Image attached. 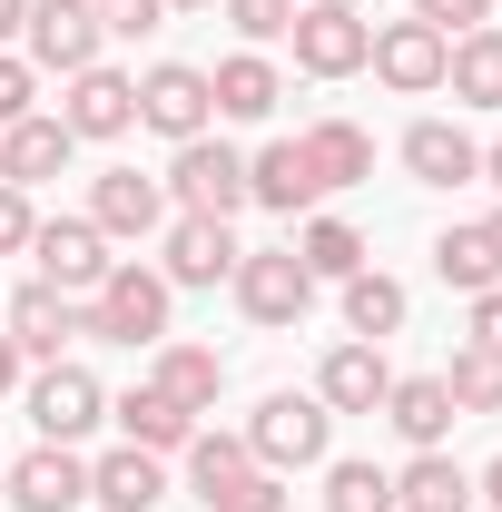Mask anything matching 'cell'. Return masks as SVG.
I'll use <instances>...</instances> for the list:
<instances>
[{"instance_id": "obj_45", "label": "cell", "mask_w": 502, "mask_h": 512, "mask_svg": "<svg viewBox=\"0 0 502 512\" xmlns=\"http://www.w3.org/2000/svg\"><path fill=\"white\" fill-rule=\"evenodd\" d=\"M168 10H217V0H168Z\"/></svg>"}, {"instance_id": "obj_11", "label": "cell", "mask_w": 502, "mask_h": 512, "mask_svg": "<svg viewBox=\"0 0 502 512\" xmlns=\"http://www.w3.org/2000/svg\"><path fill=\"white\" fill-rule=\"evenodd\" d=\"M384 394H394L384 345H365V335L325 345V365H315V404H325V414H384Z\"/></svg>"}, {"instance_id": "obj_4", "label": "cell", "mask_w": 502, "mask_h": 512, "mask_svg": "<svg viewBox=\"0 0 502 512\" xmlns=\"http://www.w3.org/2000/svg\"><path fill=\"white\" fill-rule=\"evenodd\" d=\"M227 286H237V316H247V325H276V335L306 325V306H315V276H306V256H296V247H247Z\"/></svg>"}, {"instance_id": "obj_34", "label": "cell", "mask_w": 502, "mask_h": 512, "mask_svg": "<svg viewBox=\"0 0 502 512\" xmlns=\"http://www.w3.org/2000/svg\"><path fill=\"white\" fill-rule=\"evenodd\" d=\"M207 512H286V483L266 473V463H247L237 483H217V493H197Z\"/></svg>"}, {"instance_id": "obj_6", "label": "cell", "mask_w": 502, "mask_h": 512, "mask_svg": "<svg viewBox=\"0 0 502 512\" xmlns=\"http://www.w3.org/2000/svg\"><path fill=\"white\" fill-rule=\"evenodd\" d=\"M138 128H158L168 148L207 138V128H217V99H207V69H188V60H158L148 79H138Z\"/></svg>"}, {"instance_id": "obj_47", "label": "cell", "mask_w": 502, "mask_h": 512, "mask_svg": "<svg viewBox=\"0 0 502 512\" xmlns=\"http://www.w3.org/2000/svg\"><path fill=\"white\" fill-rule=\"evenodd\" d=\"M325 10H365V0H325Z\"/></svg>"}, {"instance_id": "obj_25", "label": "cell", "mask_w": 502, "mask_h": 512, "mask_svg": "<svg viewBox=\"0 0 502 512\" xmlns=\"http://www.w3.org/2000/svg\"><path fill=\"white\" fill-rule=\"evenodd\" d=\"M109 414H119V434L138 453H188V434H197V414H188V404H168L158 384H128Z\"/></svg>"}, {"instance_id": "obj_46", "label": "cell", "mask_w": 502, "mask_h": 512, "mask_svg": "<svg viewBox=\"0 0 502 512\" xmlns=\"http://www.w3.org/2000/svg\"><path fill=\"white\" fill-rule=\"evenodd\" d=\"M483 227H493V247H502V207H493V217H483Z\"/></svg>"}, {"instance_id": "obj_10", "label": "cell", "mask_w": 502, "mask_h": 512, "mask_svg": "<svg viewBox=\"0 0 502 512\" xmlns=\"http://www.w3.org/2000/svg\"><path fill=\"white\" fill-rule=\"evenodd\" d=\"M30 256H40V286H60V296H89V286L119 266L89 217H40V227H30Z\"/></svg>"}, {"instance_id": "obj_29", "label": "cell", "mask_w": 502, "mask_h": 512, "mask_svg": "<svg viewBox=\"0 0 502 512\" xmlns=\"http://www.w3.org/2000/svg\"><path fill=\"white\" fill-rule=\"evenodd\" d=\"M434 276H443V286H463V296L502 286V247H493V227H443V237H434Z\"/></svg>"}, {"instance_id": "obj_3", "label": "cell", "mask_w": 502, "mask_h": 512, "mask_svg": "<svg viewBox=\"0 0 502 512\" xmlns=\"http://www.w3.org/2000/svg\"><path fill=\"white\" fill-rule=\"evenodd\" d=\"M325 444H335V414L315 394H266L247 414V453L266 473H306V463H325Z\"/></svg>"}, {"instance_id": "obj_35", "label": "cell", "mask_w": 502, "mask_h": 512, "mask_svg": "<svg viewBox=\"0 0 502 512\" xmlns=\"http://www.w3.org/2000/svg\"><path fill=\"white\" fill-rule=\"evenodd\" d=\"M217 10H227L237 40H286L296 30V0H217Z\"/></svg>"}, {"instance_id": "obj_41", "label": "cell", "mask_w": 502, "mask_h": 512, "mask_svg": "<svg viewBox=\"0 0 502 512\" xmlns=\"http://www.w3.org/2000/svg\"><path fill=\"white\" fill-rule=\"evenodd\" d=\"M10 384H30V355H20V345H10V325H0V394H10Z\"/></svg>"}, {"instance_id": "obj_2", "label": "cell", "mask_w": 502, "mask_h": 512, "mask_svg": "<svg viewBox=\"0 0 502 512\" xmlns=\"http://www.w3.org/2000/svg\"><path fill=\"white\" fill-rule=\"evenodd\" d=\"M158 188L178 197V217H237V207H247V148H227V138L207 128V138H188V148L168 158Z\"/></svg>"}, {"instance_id": "obj_38", "label": "cell", "mask_w": 502, "mask_h": 512, "mask_svg": "<svg viewBox=\"0 0 502 512\" xmlns=\"http://www.w3.org/2000/svg\"><path fill=\"white\" fill-rule=\"evenodd\" d=\"M414 20H434L443 40H463V30H483V20H493V0H414Z\"/></svg>"}, {"instance_id": "obj_5", "label": "cell", "mask_w": 502, "mask_h": 512, "mask_svg": "<svg viewBox=\"0 0 502 512\" xmlns=\"http://www.w3.org/2000/svg\"><path fill=\"white\" fill-rule=\"evenodd\" d=\"M20 40H30V69H99L109 50V30H99V0H30V20H20Z\"/></svg>"}, {"instance_id": "obj_26", "label": "cell", "mask_w": 502, "mask_h": 512, "mask_svg": "<svg viewBox=\"0 0 502 512\" xmlns=\"http://www.w3.org/2000/svg\"><path fill=\"white\" fill-rule=\"evenodd\" d=\"M404 316H414V296H404L384 266H355V276H345V335L384 345V335H404Z\"/></svg>"}, {"instance_id": "obj_18", "label": "cell", "mask_w": 502, "mask_h": 512, "mask_svg": "<svg viewBox=\"0 0 502 512\" xmlns=\"http://www.w3.org/2000/svg\"><path fill=\"white\" fill-rule=\"evenodd\" d=\"M89 503H99V512H158V503H168V463L138 453V444L99 453V463H89Z\"/></svg>"}, {"instance_id": "obj_21", "label": "cell", "mask_w": 502, "mask_h": 512, "mask_svg": "<svg viewBox=\"0 0 502 512\" xmlns=\"http://www.w3.org/2000/svg\"><path fill=\"white\" fill-rule=\"evenodd\" d=\"M69 335H79V296H60V286H40V276H30V286L10 296V345H20V355H40V365H60Z\"/></svg>"}, {"instance_id": "obj_44", "label": "cell", "mask_w": 502, "mask_h": 512, "mask_svg": "<svg viewBox=\"0 0 502 512\" xmlns=\"http://www.w3.org/2000/svg\"><path fill=\"white\" fill-rule=\"evenodd\" d=\"M483 178H493V188H502V138H493V148H483Z\"/></svg>"}, {"instance_id": "obj_15", "label": "cell", "mask_w": 502, "mask_h": 512, "mask_svg": "<svg viewBox=\"0 0 502 512\" xmlns=\"http://www.w3.org/2000/svg\"><path fill=\"white\" fill-rule=\"evenodd\" d=\"M50 119H60L69 138H119V128H138V79H119V69H69V89H60Z\"/></svg>"}, {"instance_id": "obj_31", "label": "cell", "mask_w": 502, "mask_h": 512, "mask_svg": "<svg viewBox=\"0 0 502 512\" xmlns=\"http://www.w3.org/2000/svg\"><path fill=\"white\" fill-rule=\"evenodd\" d=\"M443 394H453V414H502V355L493 345H453Z\"/></svg>"}, {"instance_id": "obj_8", "label": "cell", "mask_w": 502, "mask_h": 512, "mask_svg": "<svg viewBox=\"0 0 502 512\" xmlns=\"http://www.w3.org/2000/svg\"><path fill=\"white\" fill-rule=\"evenodd\" d=\"M286 40H296V69H306V79H355L365 50H375V20H365V10H325V0H306Z\"/></svg>"}, {"instance_id": "obj_28", "label": "cell", "mask_w": 502, "mask_h": 512, "mask_svg": "<svg viewBox=\"0 0 502 512\" xmlns=\"http://www.w3.org/2000/svg\"><path fill=\"white\" fill-rule=\"evenodd\" d=\"M443 89L463 99V109H502V30H463L453 40V60H443Z\"/></svg>"}, {"instance_id": "obj_32", "label": "cell", "mask_w": 502, "mask_h": 512, "mask_svg": "<svg viewBox=\"0 0 502 512\" xmlns=\"http://www.w3.org/2000/svg\"><path fill=\"white\" fill-rule=\"evenodd\" d=\"M325 512H394V473H375V463H325Z\"/></svg>"}, {"instance_id": "obj_16", "label": "cell", "mask_w": 502, "mask_h": 512, "mask_svg": "<svg viewBox=\"0 0 502 512\" xmlns=\"http://www.w3.org/2000/svg\"><path fill=\"white\" fill-rule=\"evenodd\" d=\"M394 158H404V178H414V188H463V178H483V148H473L453 119H414Z\"/></svg>"}, {"instance_id": "obj_27", "label": "cell", "mask_w": 502, "mask_h": 512, "mask_svg": "<svg viewBox=\"0 0 502 512\" xmlns=\"http://www.w3.org/2000/svg\"><path fill=\"white\" fill-rule=\"evenodd\" d=\"M394 512H473V473L453 453H414L394 473Z\"/></svg>"}, {"instance_id": "obj_9", "label": "cell", "mask_w": 502, "mask_h": 512, "mask_svg": "<svg viewBox=\"0 0 502 512\" xmlns=\"http://www.w3.org/2000/svg\"><path fill=\"white\" fill-rule=\"evenodd\" d=\"M0 503L10 512H79L89 503V463L69 444H30L20 463H0Z\"/></svg>"}, {"instance_id": "obj_7", "label": "cell", "mask_w": 502, "mask_h": 512, "mask_svg": "<svg viewBox=\"0 0 502 512\" xmlns=\"http://www.w3.org/2000/svg\"><path fill=\"white\" fill-rule=\"evenodd\" d=\"M443 60H453V40H443L434 20H384L375 50H365V69H375L394 99H434V89H443Z\"/></svg>"}, {"instance_id": "obj_14", "label": "cell", "mask_w": 502, "mask_h": 512, "mask_svg": "<svg viewBox=\"0 0 502 512\" xmlns=\"http://www.w3.org/2000/svg\"><path fill=\"white\" fill-rule=\"evenodd\" d=\"M237 227L227 217H168V256H158V276L168 286H227L237 276Z\"/></svg>"}, {"instance_id": "obj_1", "label": "cell", "mask_w": 502, "mask_h": 512, "mask_svg": "<svg viewBox=\"0 0 502 512\" xmlns=\"http://www.w3.org/2000/svg\"><path fill=\"white\" fill-rule=\"evenodd\" d=\"M168 306H178V286H168L158 266L119 256V266L79 296V335H99V345H168Z\"/></svg>"}, {"instance_id": "obj_37", "label": "cell", "mask_w": 502, "mask_h": 512, "mask_svg": "<svg viewBox=\"0 0 502 512\" xmlns=\"http://www.w3.org/2000/svg\"><path fill=\"white\" fill-rule=\"evenodd\" d=\"M30 99H40V69L0 50V128H20V119H30Z\"/></svg>"}, {"instance_id": "obj_17", "label": "cell", "mask_w": 502, "mask_h": 512, "mask_svg": "<svg viewBox=\"0 0 502 512\" xmlns=\"http://www.w3.org/2000/svg\"><path fill=\"white\" fill-rule=\"evenodd\" d=\"M315 197H325V188H315V168H306V148H296V138H266V148L247 158V207H276V217L296 227Z\"/></svg>"}, {"instance_id": "obj_22", "label": "cell", "mask_w": 502, "mask_h": 512, "mask_svg": "<svg viewBox=\"0 0 502 512\" xmlns=\"http://www.w3.org/2000/svg\"><path fill=\"white\" fill-rule=\"evenodd\" d=\"M384 424H394V434H404L414 453H443V434H453L463 414H453L443 375H394V394H384Z\"/></svg>"}, {"instance_id": "obj_36", "label": "cell", "mask_w": 502, "mask_h": 512, "mask_svg": "<svg viewBox=\"0 0 502 512\" xmlns=\"http://www.w3.org/2000/svg\"><path fill=\"white\" fill-rule=\"evenodd\" d=\"M158 20H168V0H99V30L109 40H148Z\"/></svg>"}, {"instance_id": "obj_40", "label": "cell", "mask_w": 502, "mask_h": 512, "mask_svg": "<svg viewBox=\"0 0 502 512\" xmlns=\"http://www.w3.org/2000/svg\"><path fill=\"white\" fill-rule=\"evenodd\" d=\"M463 345H493V355H502V286H483V296H473V325H463Z\"/></svg>"}, {"instance_id": "obj_20", "label": "cell", "mask_w": 502, "mask_h": 512, "mask_svg": "<svg viewBox=\"0 0 502 512\" xmlns=\"http://www.w3.org/2000/svg\"><path fill=\"white\" fill-rule=\"evenodd\" d=\"M69 148H79V138L30 109L20 128H0V178H10V188H50V178H69Z\"/></svg>"}, {"instance_id": "obj_13", "label": "cell", "mask_w": 502, "mask_h": 512, "mask_svg": "<svg viewBox=\"0 0 502 512\" xmlns=\"http://www.w3.org/2000/svg\"><path fill=\"white\" fill-rule=\"evenodd\" d=\"M89 227H99L109 247H138V237L168 227V188L138 178V168H109V178H89Z\"/></svg>"}, {"instance_id": "obj_43", "label": "cell", "mask_w": 502, "mask_h": 512, "mask_svg": "<svg viewBox=\"0 0 502 512\" xmlns=\"http://www.w3.org/2000/svg\"><path fill=\"white\" fill-rule=\"evenodd\" d=\"M20 20H30V0H0V40H20Z\"/></svg>"}, {"instance_id": "obj_12", "label": "cell", "mask_w": 502, "mask_h": 512, "mask_svg": "<svg viewBox=\"0 0 502 512\" xmlns=\"http://www.w3.org/2000/svg\"><path fill=\"white\" fill-rule=\"evenodd\" d=\"M99 414H109V394H99L89 365H40V375H30V424H40V444H79Z\"/></svg>"}, {"instance_id": "obj_30", "label": "cell", "mask_w": 502, "mask_h": 512, "mask_svg": "<svg viewBox=\"0 0 502 512\" xmlns=\"http://www.w3.org/2000/svg\"><path fill=\"white\" fill-rule=\"evenodd\" d=\"M296 256H306L315 286H345V276L365 266V237H355L345 217H306V227H296Z\"/></svg>"}, {"instance_id": "obj_33", "label": "cell", "mask_w": 502, "mask_h": 512, "mask_svg": "<svg viewBox=\"0 0 502 512\" xmlns=\"http://www.w3.org/2000/svg\"><path fill=\"white\" fill-rule=\"evenodd\" d=\"M256 453H247V434H188V483L197 493H217V483H237Z\"/></svg>"}, {"instance_id": "obj_39", "label": "cell", "mask_w": 502, "mask_h": 512, "mask_svg": "<svg viewBox=\"0 0 502 512\" xmlns=\"http://www.w3.org/2000/svg\"><path fill=\"white\" fill-rule=\"evenodd\" d=\"M30 227H40V217H30V188H10V178H0V256L30 247Z\"/></svg>"}, {"instance_id": "obj_23", "label": "cell", "mask_w": 502, "mask_h": 512, "mask_svg": "<svg viewBox=\"0 0 502 512\" xmlns=\"http://www.w3.org/2000/svg\"><path fill=\"white\" fill-rule=\"evenodd\" d=\"M296 148H306V168H315V188H325V197H335V188H365V178H375V138H365L355 119H315Z\"/></svg>"}, {"instance_id": "obj_19", "label": "cell", "mask_w": 502, "mask_h": 512, "mask_svg": "<svg viewBox=\"0 0 502 512\" xmlns=\"http://www.w3.org/2000/svg\"><path fill=\"white\" fill-rule=\"evenodd\" d=\"M148 355H158V365H148V384H158L168 404L217 414V394H227V355H217V345H178V335H168V345H148Z\"/></svg>"}, {"instance_id": "obj_24", "label": "cell", "mask_w": 502, "mask_h": 512, "mask_svg": "<svg viewBox=\"0 0 502 512\" xmlns=\"http://www.w3.org/2000/svg\"><path fill=\"white\" fill-rule=\"evenodd\" d=\"M207 99H217V119H276V99H286V79L266 50H237V60L207 69Z\"/></svg>"}, {"instance_id": "obj_42", "label": "cell", "mask_w": 502, "mask_h": 512, "mask_svg": "<svg viewBox=\"0 0 502 512\" xmlns=\"http://www.w3.org/2000/svg\"><path fill=\"white\" fill-rule=\"evenodd\" d=\"M473 493H483V512H502V453L483 463V473H473Z\"/></svg>"}]
</instances>
